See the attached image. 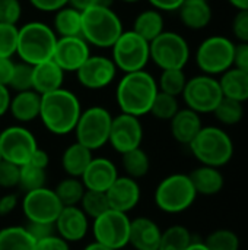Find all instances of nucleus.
<instances>
[{"label": "nucleus", "mask_w": 248, "mask_h": 250, "mask_svg": "<svg viewBox=\"0 0 248 250\" xmlns=\"http://www.w3.org/2000/svg\"><path fill=\"white\" fill-rule=\"evenodd\" d=\"M82 107L79 98L69 89L60 88L57 91L41 95L39 117L44 127L53 135H67L75 130L80 117Z\"/></svg>", "instance_id": "1"}, {"label": "nucleus", "mask_w": 248, "mask_h": 250, "mask_svg": "<svg viewBox=\"0 0 248 250\" xmlns=\"http://www.w3.org/2000/svg\"><path fill=\"white\" fill-rule=\"evenodd\" d=\"M156 79L146 70L124 73L117 85V104L124 114L142 117L149 114L158 94Z\"/></svg>", "instance_id": "2"}, {"label": "nucleus", "mask_w": 248, "mask_h": 250, "mask_svg": "<svg viewBox=\"0 0 248 250\" xmlns=\"http://www.w3.org/2000/svg\"><path fill=\"white\" fill-rule=\"evenodd\" d=\"M124 32L120 16L105 6H92L82 10V38L98 48H111Z\"/></svg>", "instance_id": "3"}, {"label": "nucleus", "mask_w": 248, "mask_h": 250, "mask_svg": "<svg viewBox=\"0 0 248 250\" xmlns=\"http://www.w3.org/2000/svg\"><path fill=\"white\" fill-rule=\"evenodd\" d=\"M57 35L44 22H28L18 31L16 54L23 63L35 66L53 59Z\"/></svg>", "instance_id": "4"}, {"label": "nucleus", "mask_w": 248, "mask_h": 250, "mask_svg": "<svg viewBox=\"0 0 248 250\" xmlns=\"http://www.w3.org/2000/svg\"><path fill=\"white\" fill-rule=\"evenodd\" d=\"M191 154L202 166L221 168L234 157V142L222 127L203 126L189 145Z\"/></svg>", "instance_id": "5"}, {"label": "nucleus", "mask_w": 248, "mask_h": 250, "mask_svg": "<svg viewBox=\"0 0 248 250\" xmlns=\"http://www.w3.org/2000/svg\"><path fill=\"white\" fill-rule=\"evenodd\" d=\"M197 193L189 174H170L159 182L155 189V204L167 214H180L187 211L196 201Z\"/></svg>", "instance_id": "6"}, {"label": "nucleus", "mask_w": 248, "mask_h": 250, "mask_svg": "<svg viewBox=\"0 0 248 250\" xmlns=\"http://www.w3.org/2000/svg\"><path fill=\"white\" fill-rule=\"evenodd\" d=\"M235 42L225 35L205 38L196 50V64L203 75L221 76L232 67Z\"/></svg>", "instance_id": "7"}, {"label": "nucleus", "mask_w": 248, "mask_h": 250, "mask_svg": "<svg viewBox=\"0 0 248 250\" xmlns=\"http://www.w3.org/2000/svg\"><path fill=\"white\" fill-rule=\"evenodd\" d=\"M113 116L101 105H94L80 113L75 126L76 142L91 151H96L108 144Z\"/></svg>", "instance_id": "8"}, {"label": "nucleus", "mask_w": 248, "mask_h": 250, "mask_svg": "<svg viewBox=\"0 0 248 250\" xmlns=\"http://www.w3.org/2000/svg\"><path fill=\"white\" fill-rule=\"evenodd\" d=\"M151 60L161 69H184L190 60V45L187 40L174 31H164L149 42Z\"/></svg>", "instance_id": "9"}, {"label": "nucleus", "mask_w": 248, "mask_h": 250, "mask_svg": "<svg viewBox=\"0 0 248 250\" xmlns=\"http://www.w3.org/2000/svg\"><path fill=\"white\" fill-rule=\"evenodd\" d=\"M113 62L124 73L145 70L151 60L149 42L134 31H124L111 47Z\"/></svg>", "instance_id": "10"}, {"label": "nucleus", "mask_w": 248, "mask_h": 250, "mask_svg": "<svg viewBox=\"0 0 248 250\" xmlns=\"http://www.w3.org/2000/svg\"><path fill=\"white\" fill-rule=\"evenodd\" d=\"M181 97L186 103V107L200 116L213 113L224 98L218 78L203 73L187 79Z\"/></svg>", "instance_id": "11"}, {"label": "nucleus", "mask_w": 248, "mask_h": 250, "mask_svg": "<svg viewBox=\"0 0 248 250\" xmlns=\"http://www.w3.org/2000/svg\"><path fill=\"white\" fill-rule=\"evenodd\" d=\"M92 233L95 242L110 249H123L129 245L130 218L124 212L108 209L107 212L94 220Z\"/></svg>", "instance_id": "12"}, {"label": "nucleus", "mask_w": 248, "mask_h": 250, "mask_svg": "<svg viewBox=\"0 0 248 250\" xmlns=\"http://www.w3.org/2000/svg\"><path fill=\"white\" fill-rule=\"evenodd\" d=\"M37 148L35 136L23 126H9L0 132V154L4 161L22 167L29 163Z\"/></svg>", "instance_id": "13"}, {"label": "nucleus", "mask_w": 248, "mask_h": 250, "mask_svg": "<svg viewBox=\"0 0 248 250\" xmlns=\"http://www.w3.org/2000/svg\"><path fill=\"white\" fill-rule=\"evenodd\" d=\"M63 209L56 192L48 188L26 192L22 199V211L28 223L54 224Z\"/></svg>", "instance_id": "14"}, {"label": "nucleus", "mask_w": 248, "mask_h": 250, "mask_svg": "<svg viewBox=\"0 0 248 250\" xmlns=\"http://www.w3.org/2000/svg\"><path fill=\"white\" fill-rule=\"evenodd\" d=\"M143 141V126L139 117L120 113L113 117L108 144L118 154H126L132 149L140 148Z\"/></svg>", "instance_id": "15"}, {"label": "nucleus", "mask_w": 248, "mask_h": 250, "mask_svg": "<svg viewBox=\"0 0 248 250\" xmlns=\"http://www.w3.org/2000/svg\"><path fill=\"white\" fill-rule=\"evenodd\" d=\"M114 62L105 56H89V59L76 70L79 83L86 89H102L113 83L117 75Z\"/></svg>", "instance_id": "16"}, {"label": "nucleus", "mask_w": 248, "mask_h": 250, "mask_svg": "<svg viewBox=\"0 0 248 250\" xmlns=\"http://www.w3.org/2000/svg\"><path fill=\"white\" fill-rule=\"evenodd\" d=\"M89 44L82 37H61L57 38L53 60L63 69V72H75L89 59Z\"/></svg>", "instance_id": "17"}, {"label": "nucleus", "mask_w": 248, "mask_h": 250, "mask_svg": "<svg viewBox=\"0 0 248 250\" xmlns=\"http://www.w3.org/2000/svg\"><path fill=\"white\" fill-rule=\"evenodd\" d=\"M108 198L110 208L118 212L129 214L133 211L140 201V186L137 180L130 179L127 176L117 177V180L111 185V188L105 192Z\"/></svg>", "instance_id": "18"}, {"label": "nucleus", "mask_w": 248, "mask_h": 250, "mask_svg": "<svg viewBox=\"0 0 248 250\" xmlns=\"http://www.w3.org/2000/svg\"><path fill=\"white\" fill-rule=\"evenodd\" d=\"M56 234L67 243L80 242L89 229V221L80 207H63L60 215L54 223Z\"/></svg>", "instance_id": "19"}, {"label": "nucleus", "mask_w": 248, "mask_h": 250, "mask_svg": "<svg viewBox=\"0 0 248 250\" xmlns=\"http://www.w3.org/2000/svg\"><path fill=\"white\" fill-rule=\"evenodd\" d=\"M118 170L115 164L102 157L92 158L91 164L82 174L80 180L86 190H96V192H107L111 185L117 180Z\"/></svg>", "instance_id": "20"}, {"label": "nucleus", "mask_w": 248, "mask_h": 250, "mask_svg": "<svg viewBox=\"0 0 248 250\" xmlns=\"http://www.w3.org/2000/svg\"><path fill=\"white\" fill-rule=\"evenodd\" d=\"M161 234L162 230L159 226L148 217L130 220L129 245H132L136 250H158Z\"/></svg>", "instance_id": "21"}, {"label": "nucleus", "mask_w": 248, "mask_h": 250, "mask_svg": "<svg viewBox=\"0 0 248 250\" xmlns=\"http://www.w3.org/2000/svg\"><path fill=\"white\" fill-rule=\"evenodd\" d=\"M63 82L64 72L53 59L32 66V89L39 95L63 88Z\"/></svg>", "instance_id": "22"}, {"label": "nucleus", "mask_w": 248, "mask_h": 250, "mask_svg": "<svg viewBox=\"0 0 248 250\" xmlns=\"http://www.w3.org/2000/svg\"><path fill=\"white\" fill-rule=\"evenodd\" d=\"M202 119L200 114L190 108H180L177 114L170 120V130L172 138L181 145H190L197 133L202 130Z\"/></svg>", "instance_id": "23"}, {"label": "nucleus", "mask_w": 248, "mask_h": 250, "mask_svg": "<svg viewBox=\"0 0 248 250\" xmlns=\"http://www.w3.org/2000/svg\"><path fill=\"white\" fill-rule=\"evenodd\" d=\"M189 177L193 183L197 196H215L221 193L225 186V177L222 171L216 167L200 164L189 174Z\"/></svg>", "instance_id": "24"}, {"label": "nucleus", "mask_w": 248, "mask_h": 250, "mask_svg": "<svg viewBox=\"0 0 248 250\" xmlns=\"http://www.w3.org/2000/svg\"><path fill=\"white\" fill-rule=\"evenodd\" d=\"M177 12L181 23L191 31L205 29L206 26H209L213 18L209 1L202 0H186Z\"/></svg>", "instance_id": "25"}, {"label": "nucleus", "mask_w": 248, "mask_h": 250, "mask_svg": "<svg viewBox=\"0 0 248 250\" xmlns=\"http://www.w3.org/2000/svg\"><path fill=\"white\" fill-rule=\"evenodd\" d=\"M39 108H41V95L31 91L16 92L10 100L9 113L13 116L15 120L20 123H29L39 117Z\"/></svg>", "instance_id": "26"}, {"label": "nucleus", "mask_w": 248, "mask_h": 250, "mask_svg": "<svg viewBox=\"0 0 248 250\" xmlns=\"http://www.w3.org/2000/svg\"><path fill=\"white\" fill-rule=\"evenodd\" d=\"M92 158L94 157L91 149L80 145L79 142H75L64 149L61 155V167L69 177L80 179L88 166L91 164Z\"/></svg>", "instance_id": "27"}, {"label": "nucleus", "mask_w": 248, "mask_h": 250, "mask_svg": "<svg viewBox=\"0 0 248 250\" xmlns=\"http://www.w3.org/2000/svg\"><path fill=\"white\" fill-rule=\"evenodd\" d=\"M219 85L222 89V95L225 98L235 100L238 103H247L248 101V73L231 67L225 73H222L219 78Z\"/></svg>", "instance_id": "28"}, {"label": "nucleus", "mask_w": 248, "mask_h": 250, "mask_svg": "<svg viewBox=\"0 0 248 250\" xmlns=\"http://www.w3.org/2000/svg\"><path fill=\"white\" fill-rule=\"evenodd\" d=\"M53 31L57 38L82 37V12L70 4L56 12L53 19Z\"/></svg>", "instance_id": "29"}, {"label": "nucleus", "mask_w": 248, "mask_h": 250, "mask_svg": "<svg viewBox=\"0 0 248 250\" xmlns=\"http://www.w3.org/2000/svg\"><path fill=\"white\" fill-rule=\"evenodd\" d=\"M132 31H134L137 35L145 38L148 42L153 41L165 31V22L162 13L153 7L140 12L134 19Z\"/></svg>", "instance_id": "30"}, {"label": "nucleus", "mask_w": 248, "mask_h": 250, "mask_svg": "<svg viewBox=\"0 0 248 250\" xmlns=\"http://www.w3.org/2000/svg\"><path fill=\"white\" fill-rule=\"evenodd\" d=\"M0 250H35V240L25 227H6L0 230Z\"/></svg>", "instance_id": "31"}, {"label": "nucleus", "mask_w": 248, "mask_h": 250, "mask_svg": "<svg viewBox=\"0 0 248 250\" xmlns=\"http://www.w3.org/2000/svg\"><path fill=\"white\" fill-rule=\"evenodd\" d=\"M121 166L127 177L139 180L149 173L151 160L142 148H136L121 155Z\"/></svg>", "instance_id": "32"}, {"label": "nucleus", "mask_w": 248, "mask_h": 250, "mask_svg": "<svg viewBox=\"0 0 248 250\" xmlns=\"http://www.w3.org/2000/svg\"><path fill=\"white\" fill-rule=\"evenodd\" d=\"M193 242L191 231L181 224H175L162 231L158 250H186Z\"/></svg>", "instance_id": "33"}, {"label": "nucleus", "mask_w": 248, "mask_h": 250, "mask_svg": "<svg viewBox=\"0 0 248 250\" xmlns=\"http://www.w3.org/2000/svg\"><path fill=\"white\" fill-rule=\"evenodd\" d=\"M85 190L86 189L80 179L69 177V176L66 179H63L54 189V192L63 207H79Z\"/></svg>", "instance_id": "34"}, {"label": "nucleus", "mask_w": 248, "mask_h": 250, "mask_svg": "<svg viewBox=\"0 0 248 250\" xmlns=\"http://www.w3.org/2000/svg\"><path fill=\"white\" fill-rule=\"evenodd\" d=\"M156 83L161 92L178 98L183 95V91L187 83V76L184 73V69H167L161 72Z\"/></svg>", "instance_id": "35"}, {"label": "nucleus", "mask_w": 248, "mask_h": 250, "mask_svg": "<svg viewBox=\"0 0 248 250\" xmlns=\"http://www.w3.org/2000/svg\"><path fill=\"white\" fill-rule=\"evenodd\" d=\"M212 114L216 117V120L221 125L235 126L244 119V104L224 97Z\"/></svg>", "instance_id": "36"}, {"label": "nucleus", "mask_w": 248, "mask_h": 250, "mask_svg": "<svg viewBox=\"0 0 248 250\" xmlns=\"http://www.w3.org/2000/svg\"><path fill=\"white\" fill-rule=\"evenodd\" d=\"M80 209L85 212L88 218H98L104 212H107L110 208L108 198L105 192H96V190H85L82 201L79 204Z\"/></svg>", "instance_id": "37"}, {"label": "nucleus", "mask_w": 248, "mask_h": 250, "mask_svg": "<svg viewBox=\"0 0 248 250\" xmlns=\"http://www.w3.org/2000/svg\"><path fill=\"white\" fill-rule=\"evenodd\" d=\"M209 250H240L241 240L238 234L229 229H218L213 230L203 240Z\"/></svg>", "instance_id": "38"}, {"label": "nucleus", "mask_w": 248, "mask_h": 250, "mask_svg": "<svg viewBox=\"0 0 248 250\" xmlns=\"http://www.w3.org/2000/svg\"><path fill=\"white\" fill-rule=\"evenodd\" d=\"M178 110H180V104H178L177 97H172V95H168V94L158 91L149 114H152L158 120L170 122L177 114Z\"/></svg>", "instance_id": "39"}, {"label": "nucleus", "mask_w": 248, "mask_h": 250, "mask_svg": "<svg viewBox=\"0 0 248 250\" xmlns=\"http://www.w3.org/2000/svg\"><path fill=\"white\" fill-rule=\"evenodd\" d=\"M45 182H47V173L44 168H38L31 164H25L20 167L18 188L25 193L45 188Z\"/></svg>", "instance_id": "40"}, {"label": "nucleus", "mask_w": 248, "mask_h": 250, "mask_svg": "<svg viewBox=\"0 0 248 250\" xmlns=\"http://www.w3.org/2000/svg\"><path fill=\"white\" fill-rule=\"evenodd\" d=\"M7 88L16 92L31 91L32 89V66L23 62L15 63L13 75Z\"/></svg>", "instance_id": "41"}, {"label": "nucleus", "mask_w": 248, "mask_h": 250, "mask_svg": "<svg viewBox=\"0 0 248 250\" xmlns=\"http://www.w3.org/2000/svg\"><path fill=\"white\" fill-rule=\"evenodd\" d=\"M18 31L19 28L16 25L0 23V57L12 59V56L16 54Z\"/></svg>", "instance_id": "42"}, {"label": "nucleus", "mask_w": 248, "mask_h": 250, "mask_svg": "<svg viewBox=\"0 0 248 250\" xmlns=\"http://www.w3.org/2000/svg\"><path fill=\"white\" fill-rule=\"evenodd\" d=\"M22 16V4L19 0H0V23L16 25Z\"/></svg>", "instance_id": "43"}, {"label": "nucleus", "mask_w": 248, "mask_h": 250, "mask_svg": "<svg viewBox=\"0 0 248 250\" xmlns=\"http://www.w3.org/2000/svg\"><path fill=\"white\" fill-rule=\"evenodd\" d=\"M20 167L1 160L0 161V189H13L19 185Z\"/></svg>", "instance_id": "44"}, {"label": "nucleus", "mask_w": 248, "mask_h": 250, "mask_svg": "<svg viewBox=\"0 0 248 250\" xmlns=\"http://www.w3.org/2000/svg\"><path fill=\"white\" fill-rule=\"evenodd\" d=\"M231 31L238 42H248V10H237L232 18Z\"/></svg>", "instance_id": "45"}, {"label": "nucleus", "mask_w": 248, "mask_h": 250, "mask_svg": "<svg viewBox=\"0 0 248 250\" xmlns=\"http://www.w3.org/2000/svg\"><path fill=\"white\" fill-rule=\"evenodd\" d=\"M25 230L29 233V236L35 242H39V240H42L45 237H50V236L56 234L54 224H45V223H28Z\"/></svg>", "instance_id": "46"}, {"label": "nucleus", "mask_w": 248, "mask_h": 250, "mask_svg": "<svg viewBox=\"0 0 248 250\" xmlns=\"http://www.w3.org/2000/svg\"><path fill=\"white\" fill-rule=\"evenodd\" d=\"M70 243L61 239L58 234H53L39 242H35V250H70Z\"/></svg>", "instance_id": "47"}, {"label": "nucleus", "mask_w": 248, "mask_h": 250, "mask_svg": "<svg viewBox=\"0 0 248 250\" xmlns=\"http://www.w3.org/2000/svg\"><path fill=\"white\" fill-rule=\"evenodd\" d=\"M232 67L248 73V42H237L235 44Z\"/></svg>", "instance_id": "48"}, {"label": "nucleus", "mask_w": 248, "mask_h": 250, "mask_svg": "<svg viewBox=\"0 0 248 250\" xmlns=\"http://www.w3.org/2000/svg\"><path fill=\"white\" fill-rule=\"evenodd\" d=\"M29 3L41 12H57L69 4V0H29Z\"/></svg>", "instance_id": "49"}, {"label": "nucleus", "mask_w": 248, "mask_h": 250, "mask_svg": "<svg viewBox=\"0 0 248 250\" xmlns=\"http://www.w3.org/2000/svg\"><path fill=\"white\" fill-rule=\"evenodd\" d=\"M15 69V62L9 57H0V85L9 86Z\"/></svg>", "instance_id": "50"}, {"label": "nucleus", "mask_w": 248, "mask_h": 250, "mask_svg": "<svg viewBox=\"0 0 248 250\" xmlns=\"http://www.w3.org/2000/svg\"><path fill=\"white\" fill-rule=\"evenodd\" d=\"M159 12H177L186 0H148Z\"/></svg>", "instance_id": "51"}, {"label": "nucleus", "mask_w": 248, "mask_h": 250, "mask_svg": "<svg viewBox=\"0 0 248 250\" xmlns=\"http://www.w3.org/2000/svg\"><path fill=\"white\" fill-rule=\"evenodd\" d=\"M18 207V196L13 193H6L0 196V217L9 215Z\"/></svg>", "instance_id": "52"}, {"label": "nucleus", "mask_w": 248, "mask_h": 250, "mask_svg": "<svg viewBox=\"0 0 248 250\" xmlns=\"http://www.w3.org/2000/svg\"><path fill=\"white\" fill-rule=\"evenodd\" d=\"M114 0H69V4L77 10H85L88 7L92 6H105V7H111Z\"/></svg>", "instance_id": "53"}, {"label": "nucleus", "mask_w": 248, "mask_h": 250, "mask_svg": "<svg viewBox=\"0 0 248 250\" xmlns=\"http://www.w3.org/2000/svg\"><path fill=\"white\" fill-rule=\"evenodd\" d=\"M28 164H31V166H34V167H38V168H47L48 167V164H50V157H48V154L44 151V149H41V148H37L35 149V152L32 154V157H31V160H29V163Z\"/></svg>", "instance_id": "54"}, {"label": "nucleus", "mask_w": 248, "mask_h": 250, "mask_svg": "<svg viewBox=\"0 0 248 250\" xmlns=\"http://www.w3.org/2000/svg\"><path fill=\"white\" fill-rule=\"evenodd\" d=\"M10 100H12L10 89L4 85H0V117H3L9 111Z\"/></svg>", "instance_id": "55"}, {"label": "nucleus", "mask_w": 248, "mask_h": 250, "mask_svg": "<svg viewBox=\"0 0 248 250\" xmlns=\"http://www.w3.org/2000/svg\"><path fill=\"white\" fill-rule=\"evenodd\" d=\"M237 10H248V0H227Z\"/></svg>", "instance_id": "56"}, {"label": "nucleus", "mask_w": 248, "mask_h": 250, "mask_svg": "<svg viewBox=\"0 0 248 250\" xmlns=\"http://www.w3.org/2000/svg\"><path fill=\"white\" fill-rule=\"evenodd\" d=\"M83 250H114V249H110V248H107V246H104V245H101V243H98V242H94V243H89L86 248Z\"/></svg>", "instance_id": "57"}, {"label": "nucleus", "mask_w": 248, "mask_h": 250, "mask_svg": "<svg viewBox=\"0 0 248 250\" xmlns=\"http://www.w3.org/2000/svg\"><path fill=\"white\" fill-rule=\"evenodd\" d=\"M186 250H209V249L206 248V245H205L203 242H196V240H194V242H193V243H191V245H190V246H189Z\"/></svg>", "instance_id": "58"}, {"label": "nucleus", "mask_w": 248, "mask_h": 250, "mask_svg": "<svg viewBox=\"0 0 248 250\" xmlns=\"http://www.w3.org/2000/svg\"><path fill=\"white\" fill-rule=\"evenodd\" d=\"M121 1H124V3H137L140 0H121Z\"/></svg>", "instance_id": "59"}, {"label": "nucleus", "mask_w": 248, "mask_h": 250, "mask_svg": "<svg viewBox=\"0 0 248 250\" xmlns=\"http://www.w3.org/2000/svg\"><path fill=\"white\" fill-rule=\"evenodd\" d=\"M0 161H1V154H0Z\"/></svg>", "instance_id": "60"}, {"label": "nucleus", "mask_w": 248, "mask_h": 250, "mask_svg": "<svg viewBox=\"0 0 248 250\" xmlns=\"http://www.w3.org/2000/svg\"><path fill=\"white\" fill-rule=\"evenodd\" d=\"M202 1H208V0H202Z\"/></svg>", "instance_id": "61"}]
</instances>
